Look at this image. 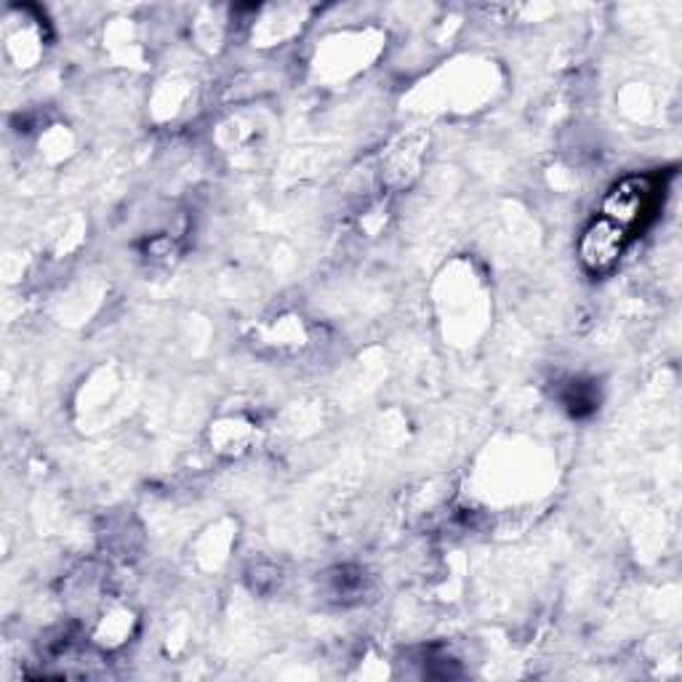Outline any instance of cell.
Masks as SVG:
<instances>
[{"label":"cell","mask_w":682,"mask_h":682,"mask_svg":"<svg viewBox=\"0 0 682 682\" xmlns=\"http://www.w3.org/2000/svg\"><path fill=\"white\" fill-rule=\"evenodd\" d=\"M624 246V227L611 219H600L581 237V261L590 270H605L618 259Z\"/></svg>","instance_id":"1"},{"label":"cell","mask_w":682,"mask_h":682,"mask_svg":"<svg viewBox=\"0 0 682 682\" xmlns=\"http://www.w3.org/2000/svg\"><path fill=\"white\" fill-rule=\"evenodd\" d=\"M642 198H646L642 181L635 179L624 181V185H618L608 195V200H605V214H608L611 222H616L618 227H627V224H631L637 216H640Z\"/></svg>","instance_id":"2"}]
</instances>
